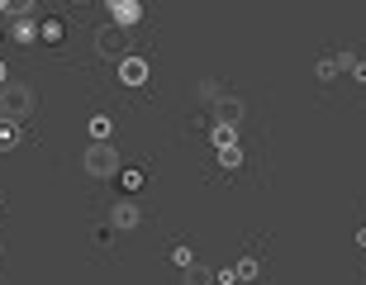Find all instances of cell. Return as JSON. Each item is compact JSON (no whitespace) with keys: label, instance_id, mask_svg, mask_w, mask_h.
<instances>
[{"label":"cell","instance_id":"6da1fadb","mask_svg":"<svg viewBox=\"0 0 366 285\" xmlns=\"http://www.w3.org/2000/svg\"><path fill=\"white\" fill-rule=\"evenodd\" d=\"M119 166H124V152L114 148V143H91V148L81 152V171L91 181H109V176H119Z\"/></svg>","mask_w":366,"mask_h":285},{"label":"cell","instance_id":"7a4b0ae2","mask_svg":"<svg viewBox=\"0 0 366 285\" xmlns=\"http://www.w3.org/2000/svg\"><path fill=\"white\" fill-rule=\"evenodd\" d=\"M134 53V29L114 24V19H105V24L95 29V57H105V62H119V57Z\"/></svg>","mask_w":366,"mask_h":285},{"label":"cell","instance_id":"3957f363","mask_svg":"<svg viewBox=\"0 0 366 285\" xmlns=\"http://www.w3.org/2000/svg\"><path fill=\"white\" fill-rule=\"evenodd\" d=\"M34 114V86H24V81H5L0 86V119H29Z\"/></svg>","mask_w":366,"mask_h":285},{"label":"cell","instance_id":"277c9868","mask_svg":"<svg viewBox=\"0 0 366 285\" xmlns=\"http://www.w3.org/2000/svg\"><path fill=\"white\" fill-rule=\"evenodd\" d=\"M109 229L114 233H138L143 229V204L138 200H114L109 204Z\"/></svg>","mask_w":366,"mask_h":285},{"label":"cell","instance_id":"5b68a950","mask_svg":"<svg viewBox=\"0 0 366 285\" xmlns=\"http://www.w3.org/2000/svg\"><path fill=\"white\" fill-rule=\"evenodd\" d=\"M119 67V86H129V91H138V86H148V57H138V53H129V57H119L114 62Z\"/></svg>","mask_w":366,"mask_h":285},{"label":"cell","instance_id":"8992f818","mask_svg":"<svg viewBox=\"0 0 366 285\" xmlns=\"http://www.w3.org/2000/svg\"><path fill=\"white\" fill-rule=\"evenodd\" d=\"M105 10H109V19L124 24V29L143 24V0H105Z\"/></svg>","mask_w":366,"mask_h":285},{"label":"cell","instance_id":"52a82bcc","mask_svg":"<svg viewBox=\"0 0 366 285\" xmlns=\"http://www.w3.org/2000/svg\"><path fill=\"white\" fill-rule=\"evenodd\" d=\"M243 114H247V105L238 95H219L214 105H209V119H219V124H238L243 129Z\"/></svg>","mask_w":366,"mask_h":285},{"label":"cell","instance_id":"ba28073f","mask_svg":"<svg viewBox=\"0 0 366 285\" xmlns=\"http://www.w3.org/2000/svg\"><path fill=\"white\" fill-rule=\"evenodd\" d=\"M39 39L43 43H53V48H62V43H67V19H39Z\"/></svg>","mask_w":366,"mask_h":285},{"label":"cell","instance_id":"9c48e42d","mask_svg":"<svg viewBox=\"0 0 366 285\" xmlns=\"http://www.w3.org/2000/svg\"><path fill=\"white\" fill-rule=\"evenodd\" d=\"M209 143H214V148H229V143H238V124H219V119H209Z\"/></svg>","mask_w":366,"mask_h":285},{"label":"cell","instance_id":"30bf717a","mask_svg":"<svg viewBox=\"0 0 366 285\" xmlns=\"http://www.w3.org/2000/svg\"><path fill=\"white\" fill-rule=\"evenodd\" d=\"M233 276L252 285V281L262 276V257H257V252H247V257H238V266H233Z\"/></svg>","mask_w":366,"mask_h":285},{"label":"cell","instance_id":"8fae6325","mask_svg":"<svg viewBox=\"0 0 366 285\" xmlns=\"http://www.w3.org/2000/svg\"><path fill=\"white\" fill-rule=\"evenodd\" d=\"M10 39L14 43H39V24H34L29 14H19V19H14V29H10Z\"/></svg>","mask_w":366,"mask_h":285},{"label":"cell","instance_id":"7c38bea8","mask_svg":"<svg viewBox=\"0 0 366 285\" xmlns=\"http://www.w3.org/2000/svg\"><path fill=\"white\" fill-rule=\"evenodd\" d=\"M219 166H224V171H238V166H243V143H229V148H219Z\"/></svg>","mask_w":366,"mask_h":285},{"label":"cell","instance_id":"4fadbf2b","mask_svg":"<svg viewBox=\"0 0 366 285\" xmlns=\"http://www.w3.org/2000/svg\"><path fill=\"white\" fill-rule=\"evenodd\" d=\"M86 129H91L95 143H105V138L114 134V119H109V114H91V124H86Z\"/></svg>","mask_w":366,"mask_h":285},{"label":"cell","instance_id":"5bb4252c","mask_svg":"<svg viewBox=\"0 0 366 285\" xmlns=\"http://www.w3.org/2000/svg\"><path fill=\"white\" fill-rule=\"evenodd\" d=\"M10 148H19V124L0 119V152H10Z\"/></svg>","mask_w":366,"mask_h":285},{"label":"cell","instance_id":"9a60e30c","mask_svg":"<svg viewBox=\"0 0 366 285\" xmlns=\"http://www.w3.org/2000/svg\"><path fill=\"white\" fill-rule=\"evenodd\" d=\"M186 285H214V271H204L195 261V266H186Z\"/></svg>","mask_w":366,"mask_h":285},{"label":"cell","instance_id":"2e32d148","mask_svg":"<svg viewBox=\"0 0 366 285\" xmlns=\"http://www.w3.org/2000/svg\"><path fill=\"white\" fill-rule=\"evenodd\" d=\"M172 261H177L181 271H186V266H195V252H190L186 243H177V247H172Z\"/></svg>","mask_w":366,"mask_h":285},{"label":"cell","instance_id":"e0dca14e","mask_svg":"<svg viewBox=\"0 0 366 285\" xmlns=\"http://www.w3.org/2000/svg\"><path fill=\"white\" fill-rule=\"evenodd\" d=\"M5 14H14V19L19 14H34V0H5Z\"/></svg>","mask_w":366,"mask_h":285},{"label":"cell","instance_id":"ac0fdd59","mask_svg":"<svg viewBox=\"0 0 366 285\" xmlns=\"http://www.w3.org/2000/svg\"><path fill=\"white\" fill-rule=\"evenodd\" d=\"M143 186V171H124V190H138Z\"/></svg>","mask_w":366,"mask_h":285},{"label":"cell","instance_id":"d6986e66","mask_svg":"<svg viewBox=\"0 0 366 285\" xmlns=\"http://www.w3.org/2000/svg\"><path fill=\"white\" fill-rule=\"evenodd\" d=\"M357 247H366V224H362V229H357Z\"/></svg>","mask_w":366,"mask_h":285},{"label":"cell","instance_id":"ffe728a7","mask_svg":"<svg viewBox=\"0 0 366 285\" xmlns=\"http://www.w3.org/2000/svg\"><path fill=\"white\" fill-rule=\"evenodd\" d=\"M5 81H10V67H5V62H0V86H5Z\"/></svg>","mask_w":366,"mask_h":285},{"label":"cell","instance_id":"44dd1931","mask_svg":"<svg viewBox=\"0 0 366 285\" xmlns=\"http://www.w3.org/2000/svg\"><path fill=\"white\" fill-rule=\"evenodd\" d=\"M71 5H81V10H86V5H100V0H71Z\"/></svg>","mask_w":366,"mask_h":285},{"label":"cell","instance_id":"7402d4cb","mask_svg":"<svg viewBox=\"0 0 366 285\" xmlns=\"http://www.w3.org/2000/svg\"><path fill=\"white\" fill-rule=\"evenodd\" d=\"M0 257H5V243H0Z\"/></svg>","mask_w":366,"mask_h":285},{"label":"cell","instance_id":"603a6c76","mask_svg":"<svg viewBox=\"0 0 366 285\" xmlns=\"http://www.w3.org/2000/svg\"><path fill=\"white\" fill-rule=\"evenodd\" d=\"M0 10H5V0H0Z\"/></svg>","mask_w":366,"mask_h":285},{"label":"cell","instance_id":"cb8c5ba5","mask_svg":"<svg viewBox=\"0 0 366 285\" xmlns=\"http://www.w3.org/2000/svg\"><path fill=\"white\" fill-rule=\"evenodd\" d=\"M362 285H366V281H362Z\"/></svg>","mask_w":366,"mask_h":285}]
</instances>
